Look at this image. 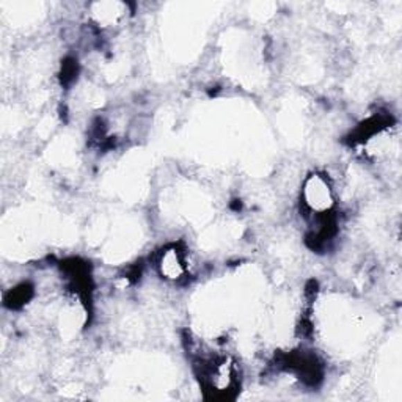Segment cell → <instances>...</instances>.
<instances>
[{"instance_id":"cell-1","label":"cell","mask_w":402,"mask_h":402,"mask_svg":"<svg viewBox=\"0 0 402 402\" xmlns=\"http://www.w3.org/2000/svg\"><path fill=\"white\" fill-rule=\"evenodd\" d=\"M305 198L306 203L310 204L311 209H315L317 212L327 211L330 206H332V193H330V189L322 178L315 176L308 181L305 189Z\"/></svg>"},{"instance_id":"cell-2","label":"cell","mask_w":402,"mask_h":402,"mask_svg":"<svg viewBox=\"0 0 402 402\" xmlns=\"http://www.w3.org/2000/svg\"><path fill=\"white\" fill-rule=\"evenodd\" d=\"M162 272L168 279H180V277L184 274V265H182L180 255L176 250H168L162 256Z\"/></svg>"}]
</instances>
